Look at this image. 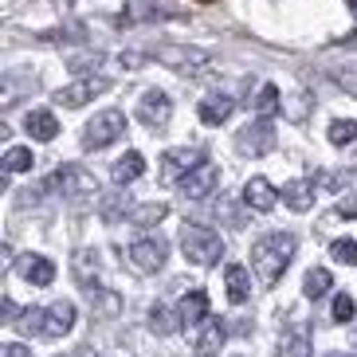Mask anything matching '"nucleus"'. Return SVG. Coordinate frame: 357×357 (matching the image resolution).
<instances>
[{"mask_svg":"<svg viewBox=\"0 0 357 357\" xmlns=\"http://www.w3.org/2000/svg\"><path fill=\"white\" fill-rule=\"evenodd\" d=\"M330 283H334V275L326 271V267H310L303 279V294L306 298H322L326 291H330Z\"/></svg>","mask_w":357,"mask_h":357,"instance_id":"nucleus-25","label":"nucleus"},{"mask_svg":"<svg viewBox=\"0 0 357 357\" xmlns=\"http://www.w3.org/2000/svg\"><path fill=\"white\" fill-rule=\"evenodd\" d=\"M32 149H20V146H12L8 153H4V173H24V169H32Z\"/></svg>","mask_w":357,"mask_h":357,"instance_id":"nucleus-29","label":"nucleus"},{"mask_svg":"<svg viewBox=\"0 0 357 357\" xmlns=\"http://www.w3.org/2000/svg\"><path fill=\"white\" fill-rule=\"evenodd\" d=\"M102 91H110V83L95 75V79H79V83L63 86V91H55V102L67 106V110H75V106H86L95 95H102Z\"/></svg>","mask_w":357,"mask_h":357,"instance_id":"nucleus-10","label":"nucleus"},{"mask_svg":"<svg viewBox=\"0 0 357 357\" xmlns=\"http://www.w3.org/2000/svg\"><path fill=\"white\" fill-rule=\"evenodd\" d=\"M142 173H146V158H142L137 149H130L126 158H118V161H114V173H110V177H114L118 189H126L130 181H137Z\"/></svg>","mask_w":357,"mask_h":357,"instance_id":"nucleus-21","label":"nucleus"},{"mask_svg":"<svg viewBox=\"0 0 357 357\" xmlns=\"http://www.w3.org/2000/svg\"><path fill=\"white\" fill-rule=\"evenodd\" d=\"M181 252H185L189 263H197V267H212V263L224 255V240L212 228L185 224V228H181Z\"/></svg>","mask_w":357,"mask_h":357,"instance_id":"nucleus-3","label":"nucleus"},{"mask_svg":"<svg viewBox=\"0 0 357 357\" xmlns=\"http://www.w3.org/2000/svg\"><path fill=\"white\" fill-rule=\"evenodd\" d=\"M224 342H228V326L220 318H208L204 330H200V337L192 342V349H197V357H216L224 349Z\"/></svg>","mask_w":357,"mask_h":357,"instance_id":"nucleus-15","label":"nucleus"},{"mask_svg":"<svg viewBox=\"0 0 357 357\" xmlns=\"http://www.w3.org/2000/svg\"><path fill=\"white\" fill-rule=\"evenodd\" d=\"M98 59H102V55H71V59H67V67H71L75 75H83V71H91V67H98Z\"/></svg>","mask_w":357,"mask_h":357,"instance_id":"nucleus-34","label":"nucleus"},{"mask_svg":"<svg viewBox=\"0 0 357 357\" xmlns=\"http://www.w3.org/2000/svg\"><path fill=\"white\" fill-rule=\"evenodd\" d=\"M118 216H122V192H110V197L102 200V220L114 224Z\"/></svg>","mask_w":357,"mask_h":357,"instance_id":"nucleus-33","label":"nucleus"},{"mask_svg":"<svg viewBox=\"0 0 357 357\" xmlns=\"http://www.w3.org/2000/svg\"><path fill=\"white\" fill-rule=\"evenodd\" d=\"M334 83L342 86V91H349V95L357 98V63H346V67H334Z\"/></svg>","mask_w":357,"mask_h":357,"instance_id":"nucleus-31","label":"nucleus"},{"mask_svg":"<svg viewBox=\"0 0 357 357\" xmlns=\"http://www.w3.org/2000/svg\"><path fill=\"white\" fill-rule=\"evenodd\" d=\"M4 318H8V322H16V303H12V298H4Z\"/></svg>","mask_w":357,"mask_h":357,"instance_id":"nucleus-38","label":"nucleus"},{"mask_svg":"<svg viewBox=\"0 0 357 357\" xmlns=\"http://www.w3.org/2000/svg\"><path fill=\"white\" fill-rule=\"evenodd\" d=\"M130 259H134L142 271H158L169 259V243L161 240V236H142V240L130 243Z\"/></svg>","mask_w":357,"mask_h":357,"instance_id":"nucleus-9","label":"nucleus"},{"mask_svg":"<svg viewBox=\"0 0 357 357\" xmlns=\"http://www.w3.org/2000/svg\"><path fill=\"white\" fill-rule=\"evenodd\" d=\"M354 298H349V294H337L334 298V310H330V318H334V322H354Z\"/></svg>","mask_w":357,"mask_h":357,"instance_id":"nucleus-32","label":"nucleus"},{"mask_svg":"<svg viewBox=\"0 0 357 357\" xmlns=\"http://www.w3.org/2000/svg\"><path fill=\"white\" fill-rule=\"evenodd\" d=\"M169 114H173V102H169L165 91H146V95H142V102H137V118H142L146 126H153V130L165 126Z\"/></svg>","mask_w":357,"mask_h":357,"instance_id":"nucleus-13","label":"nucleus"},{"mask_svg":"<svg viewBox=\"0 0 357 357\" xmlns=\"http://www.w3.org/2000/svg\"><path fill=\"white\" fill-rule=\"evenodd\" d=\"M71 267H75V279H79L83 287H91V271L98 267V255L95 252H75Z\"/></svg>","mask_w":357,"mask_h":357,"instance_id":"nucleus-28","label":"nucleus"},{"mask_svg":"<svg viewBox=\"0 0 357 357\" xmlns=\"http://www.w3.org/2000/svg\"><path fill=\"white\" fill-rule=\"evenodd\" d=\"M122 134H126V114H122V110H102V114H95V122H86L83 146L102 149V146H110V142H118Z\"/></svg>","mask_w":357,"mask_h":357,"instance_id":"nucleus-4","label":"nucleus"},{"mask_svg":"<svg viewBox=\"0 0 357 357\" xmlns=\"http://www.w3.org/2000/svg\"><path fill=\"white\" fill-rule=\"evenodd\" d=\"M200 4H212V0H200Z\"/></svg>","mask_w":357,"mask_h":357,"instance_id":"nucleus-41","label":"nucleus"},{"mask_svg":"<svg viewBox=\"0 0 357 357\" xmlns=\"http://www.w3.org/2000/svg\"><path fill=\"white\" fill-rule=\"evenodd\" d=\"M252 106H255V114H259V118H275L279 110H283V95H279V86H271V83L259 86V95H255Z\"/></svg>","mask_w":357,"mask_h":357,"instance_id":"nucleus-22","label":"nucleus"},{"mask_svg":"<svg viewBox=\"0 0 357 357\" xmlns=\"http://www.w3.org/2000/svg\"><path fill=\"white\" fill-rule=\"evenodd\" d=\"M75 326V306L67 303V298H59V303H47L40 306V310H32V314L20 318V330L24 334H36V337H63L67 330Z\"/></svg>","mask_w":357,"mask_h":357,"instance_id":"nucleus-2","label":"nucleus"},{"mask_svg":"<svg viewBox=\"0 0 357 357\" xmlns=\"http://www.w3.org/2000/svg\"><path fill=\"white\" fill-rule=\"evenodd\" d=\"M314 354V346H310V337L303 334V330H291V334H283V342H279V357H310Z\"/></svg>","mask_w":357,"mask_h":357,"instance_id":"nucleus-23","label":"nucleus"},{"mask_svg":"<svg viewBox=\"0 0 357 357\" xmlns=\"http://www.w3.org/2000/svg\"><path fill=\"white\" fill-rule=\"evenodd\" d=\"M326 137H330L334 146H349V142H357V122L354 118H337V122H330Z\"/></svg>","mask_w":357,"mask_h":357,"instance_id":"nucleus-27","label":"nucleus"},{"mask_svg":"<svg viewBox=\"0 0 357 357\" xmlns=\"http://www.w3.org/2000/svg\"><path fill=\"white\" fill-rule=\"evenodd\" d=\"M52 189H59L63 197L79 200V197H91V192H95V177L79 165H63V169L52 173Z\"/></svg>","mask_w":357,"mask_h":357,"instance_id":"nucleus-8","label":"nucleus"},{"mask_svg":"<svg viewBox=\"0 0 357 357\" xmlns=\"http://www.w3.org/2000/svg\"><path fill=\"white\" fill-rule=\"evenodd\" d=\"M165 67L173 71H200V67H208V52H200V47H185V43H161L158 52H153Z\"/></svg>","mask_w":357,"mask_h":357,"instance_id":"nucleus-5","label":"nucleus"},{"mask_svg":"<svg viewBox=\"0 0 357 357\" xmlns=\"http://www.w3.org/2000/svg\"><path fill=\"white\" fill-rule=\"evenodd\" d=\"M224 283H228V298H231L236 306L252 298V275H248V267H240V263H231L228 271H224Z\"/></svg>","mask_w":357,"mask_h":357,"instance_id":"nucleus-19","label":"nucleus"},{"mask_svg":"<svg viewBox=\"0 0 357 357\" xmlns=\"http://www.w3.org/2000/svg\"><path fill=\"white\" fill-rule=\"evenodd\" d=\"M330 255H334L337 263H346V267H357V240H334L330 243Z\"/></svg>","mask_w":357,"mask_h":357,"instance_id":"nucleus-30","label":"nucleus"},{"mask_svg":"<svg viewBox=\"0 0 357 357\" xmlns=\"http://www.w3.org/2000/svg\"><path fill=\"white\" fill-rule=\"evenodd\" d=\"M197 165H204V153L200 149H169L165 158H161V181L165 185H181Z\"/></svg>","mask_w":357,"mask_h":357,"instance_id":"nucleus-6","label":"nucleus"},{"mask_svg":"<svg viewBox=\"0 0 357 357\" xmlns=\"http://www.w3.org/2000/svg\"><path fill=\"white\" fill-rule=\"evenodd\" d=\"M337 216L342 220H357V192H346V197L337 200Z\"/></svg>","mask_w":357,"mask_h":357,"instance_id":"nucleus-35","label":"nucleus"},{"mask_svg":"<svg viewBox=\"0 0 357 357\" xmlns=\"http://www.w3.org/2000/svg\"><path fill=\"white\" fill-rule=\"evenodd\" d=\"M177 314H181V322H185V326L204 322V318H208V294H204V291H189L177 303Z\"/></svg>","mask_w":357,"mask_h":357,"instance_id":"nucleus-18","label":"nucleus"},{"mask_svg":"<svg viewBox=\"0 0 357 357\" xmlns=\"http://www.w3.org/2000/svg\"><path fill=\"white\" fill-rule=\"evenodd\" d=\"M169 216L165 204H137L134 212H130V224H137V228H153V224H161Z\"/></svg>","mask_w":357,"mask_h":357,"instance_id":"nucleus-26","label":"nucleus"},{"mask_svg":"<svg viewBox=\"0 0 357 357\" xmlns=\"http://www.w3.org/2000/svg\"><path fill=\"white\" fill-rule=\"evenodd\" d=\"M236 146H240V153H252V158L271 153V149H275V126H271V118H259V122H252V126H243L240 137H236Z\"/></svg>","mask_w":357,"mask_h":357,"instance_id":"nucleus-7","label":"nucleus"},{"mask_svg":"<svg viewBox=\"0 0 357 357\" xmlns=\"http://www.w3.org/2000/svg\"><path fill=\"white\" fill-rule=\"evenodd\" d=\"M12 271L20 275L24 283H32V287H52L55 263H52V259H43V255H20V259L12 263Z\"/></svg>","mask_w":357,"mask_h":357,"instance_id":"nucleus-12","label":"nucleus"},{"mask_svg":"<svg viewBox=\"0 0 357 357\" xmlns=\"http://www.w3.org/2000/svg\"><path fill=\"white\" fill-rule=\"evenodd\" d=\"M326 357H346V354H326Z\"/></svg>","mask_w":357,"mask_h":357,"instance_id":"nucleus-40","label":"nucleus"},{"mask_svg":"<svg viewBox=\"0 0 357 357\" xmlns=\"http://www.w3.org/2000/svg\"><path fill=\"white\" fill-rule=\"evenodd\" d=\"M4 357H32V349L20 346V342H12V346H4Z\"/></svg>","mask_w":357,"mask_h":357,"instance_id":"nucleus-36","label":"nucleus"},{"mask_svg":"<svg viewBox=\"0 0 357 357\" xmlns=\"http://www.w3.org/2000/svg\"><path fill=\"white\" fill-rule=\"evenodd\" d=\"M24 130H28L36 142H52V137L59 134V122H55L52 110H28V118H24Z\"/></svg>","mask_w":357,"mask_h":357,"instance_id":"nucleus-20","label":"nucleus"},{"mask_svg":"<svg viewBox=\"0 0 357 357\" xmlns=\"http://www.w3.org/2000/svg\"><path fill=\"white\" fill-rule=\"evenodd\" d=\"M216 185H220V165L204 161V165H197L189 177L181 181V192H185L189 200H204L212 189H216Z\"/></svg>","mask_w":357,"mask_h":357,"instance_id":"nucleus-11","label":"nucleus"},{"mask_svg":"<svg viewBox=\"0 0 357 357\" xmlns=\"http://www.w3.org/2000/svg\"><path fill=\"white\" fill-rule=\"evenodd\" d=\"M122 63H126V67H142V63H146V55H137V52H126V55H122Z\"/></svg>","mask_w":357,"mask_h":357,"instance_id":"nucleus-37","label":"nucleus"},{"mask_svg":"<svg viewBox=\"0 0 357 357\" xmlns=\"http://www.w3.org/2000/svg\"><path fill=\"white\" fill-rule=\"evenodd\" d=\"M243 200H248V208L252 212H271L279 200H283V192L275 189L267 177H252L248 185H243Z\"/></svg>","mask_w":357,"mask_h":357,"instance_id":"nucleus-14","label":"nucleus"},{"mask_svg":"<svg viewBox=\"0 0 357 357\" xmlns=\"http://www.w3.org/2000/svg\"><path fill=\"white\" fill-rule=\"evenodd\" d=\"M349 8H354V12H357V0H349Z\"/></svg>","mask_w":357,"mask_h":357,"instance_id":"nucleus-39","label":"nucleus"},{"mask_svg":"<svg viewBox=\"0 0 357 357\" xmlns=\"http://www.w3.org/2000/svg\"><path fill=\"white\" fill-rule=\"evenodd\" d=\"M231 110H236V102H231L228 95H208V98H200V122H208V126H220V122H228Z\"/></svg>","mask_w":357,"mask_h":357,"instance_id":"nucleus-17","label":"nucleus"},{"mask_svg":"<svg viewBox=\"0 0 357 357\" xmlns=\"http://www.w3.org/2000/svg\"><path fill=\"white\" fill-rule=\"evenodd\" d=\"M291 259H294V236L291 231H271V236H263L252 248V267L267 287L279 283V275H283V267Z\"/></svg>","mask_w":357,"mask_h":357,"instance_id":"nucleus-1","label":"nucleus"},{"mask_svg":"<svg viewBox=\"0 0 357 357\" xmlns=\"http://www.w3.org/2000/svg\"><path fill=\"white\" fill-rule=\"evenodd\" d=\"M149 326H153L161 337H169V334H177V326H185V322H181L177 310H169V306H153V310H149Z\"/></svg>","mask_w":357,"mask_h":357,"instance_id":"nucleus-24","label":"nucleus"},{"mask_svg":"<svg viewBox=\"0 0 357 357\" xmlns=\"http://www.w3.org/2000/svg\"><path fill=\"white\" fill-rule=\"evenodd\" d=\"M283 204L291 212H310L314 208V181H287L283 185Z\"/></svg>","mask_w":357,"mask_h":357,"instance_id":"nucleus-16","label":"nucleus"}]
</instances>
